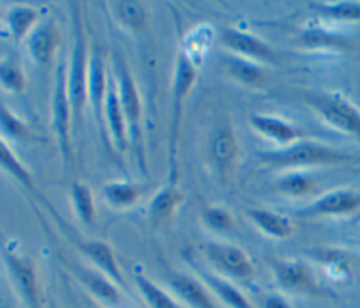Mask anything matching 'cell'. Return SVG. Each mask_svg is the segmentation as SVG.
<instances>
[{
  "label": "cell",
  "instance_id": "1",
  "mask_svg": "<svg viewBox=\"0 0 360 308\" xmlns=\"http://www.w3.org/2000/svg\"><path fill=\"white\" fill-rule=\"evenodd\" d=\"M260 162L276 169L311 166H360V156L318 141H297L285 148L257 153Z\"/></svg>",
  "mask_w": 360,
  "mask_h": 308
},
{
  "label": "cell",
  "instance_id": "2",
  "mask_svg": "<svg viewBox=\"0 0 360 308\" xmlns=\"http://www.w3.org/2000/svg\"><path fill=\"white\" fill-rule=\"evenodd\" d=\"M197 79V66L180 51L176 59L172 94V117L169 127V181L177 180V145L184 100Z\"/></svg>",
  "mask_w": 360,
  "mask_h": 308
},
{
  "label": "cell",
  "instance_id": "3",
  "mask_svg": "<svg viewBox=\"0 0 360 308\" xmlns=\"http://www.w3.org/2000/svg\"><path fill=\"white\" fill-rule=\"evenodd\" d=\"M73 17V49L70 68L68 75V90L72 103L73 122L82 121L83 108L87 98V77H89V56L84 30L80 18V11L76 4L72 6Z\"/></svg>",
  "mask_w": 360,
  "mask_h": 308
},
{
  "label": "cell",
  "instance_id": "4",
  "mask_svg": "<svg viewBox=\"0 0 360 308\" xmlns=\"http://www.w3.org/2000/svg\"><path fill=\"white\" fill-rule=\"evenodd\" d=\"M305 101L329 127L360 142V110L346 97L338 93H314Z\"/></svg>",
  "mask_w": 360,
  "mask_h": 308
},
{
  "label": "cell",
  "instance_id": "5",
  "mask_svg": "<svg viewBox=\"0 0 360 308\" xmlns=\"http://www.w3.org/2000/svg\"><path fill=\"white\" fill-rule=\"evenodd\" d=\"M114 76L117 82V89H118V96L120 101L122 105V111L127 120L128 125V135L129 141L135 148H139L142 152L139 143H141V114H142V107H141V97L138 93L136 83L125 63L121 55L114 56Z\"/></svg>",
  "mask_w": 360,
  "mask_h": 308
},
{
  "label": "cell",
  "instance_id": "6",
  "mask_svg": "<svg viewBox=\"0 0 360 308\" xmlns=\"http://www.w3.org/2000/svg\"><path fill=\"white\" fill-rule=\"evenodd\" d=\"M73 121L72 103L68 90V73L63 63L58 66L52 96V125L62 152L65 167L70 160V124Z\"/></svg>",
  "mask_w": 360,
  "mask_h": 308
},
{
  "label": "cell",
  "instance_id": "7",
  "mask_svg": "<svg viewBox=\"0 0 360 308\" xmlns=\"http://www.w3.org/2000/svg\"><path fill=\"white\" fill-rule=\"evenodd\" d=\"M360 211V191L353 188H335L318 197L308 205L295 211L300 218H321L350 215Z\"/></svg>",
  "mask_w": 360,
  "mask_h": 308
},
{
  "label": "cell",
  "instance_id": "8",
  "mask_svg": "<svg viewBox=\"0 0 360 308\" xmlns=\"http://www.w3.org/2000/svg\"><path fill=\"white\" fill-rule=\"evenodd\" d=\"M274 276L277 283L288 290L307 295L316 297H335V294L326 288H323L311 267L297 259L280 260L274 263Z\"/></svg>",
  "mask_w": 360,
  "mask_h": 308
},
{
  "label": "cell",
  "instance_id": "9",
  "mask_svg": "<svg viewBox=\"0 0 360 308\" xmlns=\"http://www.w3.org/2000/svg\"><path fill=\"white\" fill-rule=\"evenodd\" d=\"M3 257L8 274L22 298L25 308H41L37 274L31 260L8 249H4Z\"/></svg>",
  "mask_w": 360,
  "mask_h": 308
},
{
  "label": "cell",
  "instance_id": "10",
  "mask_svg": "<svg viewBox=\"0 0 360 308\" xmlns=\"http://www.w3.org/2000/svg\"><path fill=\"white\" fill-rule=\"evenodd\" d=\"M207 259L222 273L236 280H248L253 274V264L249 256L238 246L208 242L204 245Z\"/></svg>",
  "mask_w": 360,
  "mask_h": 308
},
{
  "label": "cell",
  "instance_id": "11",
  "mask_svg": "<svg viewBox=\"0 0 360 308\" xmlns=\"http://www.w3.org/2000/svg\"><path fill=\"white\" fill-rule=\"evenodd\" d=\"M104 124L117 149L124 150L128 145L129 135H128V125H127V120L120 101L112 68L108 69V86H107V94L104 101Z\"/></svg>",
  "mask_w": 360,
  "mask_h": 308
},
{
  "label": "cell",
  "instance_id": "12",
  "mask_svg": "<svg viewBox=\"0 0 360 308\" xmlns=\"http://www.w3.org/2000/svg\"><path fill=\"white\" fill-rule=\"evenodd\" d=\"M108 69L110 68L105 66L103 52L98 48H94L89 58L87 98L98 125L104 122V101L108 86Z\"/></svg>",
  "mask_w": 360,
  "mask_h": 308
},
{
  "label": "cell",
  "instance_id": "13",
  "mask_svg": "<svg viewBox=\"0 0 360 308\" xmlns=\"http://www.w3.org/2000/svg\"><path fill=\"white\" fill-rule=\"evenodd\" d=\"M221 39L224 45L232 51L236 56H242L246 59H257V60H273L274 53L271 48L259 39L257 37L235 30L226 28L221 32Z\"/></svg>",
  "mask_w": 360,
  "mask_h": 308
},
{
  "label": "cell",
  "instance_id": "14",
  "mask_svg": "<svg viewBox=\"0 0 360 308\" xmlns=\"http://www.w3.org/2000/svg\"><path fill=\"white\" fill-rule=\"evenodd\" d=\"M59 42V32L52 20L38 24L28 35L27 48L34 62L38 65H49Z\"/></svg>",
  "mask_w": 360,
  "mask_h": 308
},
{
  "label": "cell",
  "instance_id": "15",
  "mask_svg": "<svg viewBox=\"0 0 360 308\" xmlns=\"http://www.w3.org/2000/svg\"><path fill=\"white\" fill-rule=\"evenodd\" d=\"M169 284L172 290L190 307L193 308H215L212 297L207 288L194 277L173 273L169 277Z\"/></svg>",
  "mask_w": 360,
  "mask_h": 308
},
{
  "label": "cell",
  "instance_id": "16",
  "mask_svg": "<svg viewBox=\"0 0 360 308\" xmlns=\"http://www.w3.org/2000/svg\"><path fill=\"white\" fill-rule=\"evenodd\" d=\"M250 125L264 135L266 138L281 143V145H291L298 141L300 138V131L290 124L288 121L273 117V115H260V114H253L249 118Z\"/></svg>",
  "mask_w": 360,
  "mask_h": 308
},
{
  "label": "cell",
  "instance_id": "17",
  "mask_svg": "<svg viewBox=\"0 0 360 308\" xmlns=\"http://www.w3.org/2000/svg\"><path fill=\"white\" fill-rule=\"evenodd\" d=\"M79 248L97 266V269L101 273H104L118 285H122L124 288H127V284L124 281V277L115 260L114 252L107 243L101 240H89V242L79 243Z\"/></svg>",
  "mask_w": 360,
  "mask_h": 308
},
{
  "label": "cell",
  "instance_id": "18",
  "mask_svg": "<svg viewBox=\"0 0 360 308\" xmlns=\"http://www.w3.org/2000/svg\"><path fill=\"white\" fill-rule=\"evenodd\" d=\"M246 214L252 222L267 236L274 239H287L292 233V225L290 219L281 214L263 208H249L246 210Z\"/></svg>",
  "mask_w": 360,
  "mask_h": 308
},
{
  "label": "cell",
  "instance_id": "19",
  "mask_svg": "<svg viewBox=\"0 0 360 308\" xmlns=\"http://www.w3.org/2000/svg\"><path fill=\"white\" fill-rule=\"evenodd\" d=\"M180 200L181 195L176 188V183L167 180V183L152 197L149 203L148 214L150 219H153L155 222H160L169 218Z\"/></svg>",
  "mask_w": 360,
  "mask_h": 308
},
{
  "label": "cell",
  "instance_id": "20",
  "mask_svg": "<svg viewBox=\"0 0 360 308\" xmlns=\"http://www.w3.org/2000/svg\"><path fill=\"white\" fill-rule=\"evenodd\" d=\"M38 10L30 6H13L7 13V27L11 38L20 42L27 34L32 32V27L38 21Z\"/></svg>",
  "mask_w": 360,
  "mask_h": 308
},
{
  "label": "cell",
  "instance_id": "21",
  "mask_svg": "<svg viewBox=\"0 0 360 308\" xmlns=\"http://www.w3.org/2000/svg\"><path fill=\"white\" fill-rule=\"evenodd\" d=\"M82 281L87 285V288L100 300L108 302V304H118L120 302V293L114 281L107 277L100 270H89L83 269L80 270Z\"/></svg>",
  "mask_w": 360,
  "mask_h": 308
},
{
  "label": "cell",
  "instance_id": "22",
  "mask_svg": "<svg viewBox=\"0 0 360 308\" xmlns=\"http://www.w3.org/2000/svg\"><path fill=\"white\" fill-rule=\"evenodd\" d=\"M145 193V187L129 181H112L103 187V194L112 207L124 208L135 204Z\"/></svg>",
  "mask_w": 360,
  "mask_h": 308
},
{
  "label": "cell",
  "instance_id": "23",
  "mask_svg": "<svg viewBox=\"0 0 360 308\" xmlns=\"http://www.w3.org/2000/svg\"><path fill=\"white\" fill-rule=\"evenodd\" d=\"M204 281L207 285L231 308H256L252 305V302L236 288L232 285L229 281H226L222 277H218L215 274L210 273H201Z\"/></svg>",
  "mask_w": 360,
  "mask_h": 308
},
{
  "label": "cell",
  "instance_id": "24",
  "mask_svg": "<svg viewBox=\"0 0 360 308\" xmlns=\"http://www.w3.org/2000/svg\"><path fill=\"white\" fill-rule=\"evenodd\" d=\"M72 193V203L75 212L82 224L86 226H94L96 222V208L93 194L87 186L83 183L75 181L70 188Z\"/></svg>",
  "mask_w": 360,
  "mask_h": 308
},
{
  "label": "cell",
  "instance_id": "25",
  "mask_svg": "<svg viewBox=\"0 0 360 308\" xmlns=\"http://www.w3.org/2000/svg\"><path fill=\"white\" fill-rule=\"evenodd\" d=\"M135 284L143 297V300L149 304L150 308H180L177 302L159 285H156L150 278L143 274H136L134 277Z\"/></svg>",
  "mask_w": 360,
  "mask_h": 308
},
{
  "label": "cell",
  "instance_id": "26",
  "mask_svg": "<svg viewBox=\"0 0 360 308\" xmlns=\"http://www.w3.org/2000/svg\"><path fill=\"white\" fill-rule=\"evenodd\" d=\"M322 17L336 21H360V3L339 1V3H315L309 6Z\"/></svg>",
  "mask_w": 360,
  "mask_h": 308
},
{
  "label": "cell",
  "instance_id": "27",
  "mask_svg": "<svg viewBox=\"0 0 360 308\" xmlns=\"http://www.w3.org/2000/svg\"><path fill=\"white\" fill-rule=\"evenodd\" d=\"M211 39H212L211 30L205 25H200L198 28H195L193 32H190L187 35L186 42H184V48L181 49V52L195 66H198L200 62L202 60V58L205 56L207 51L210 49Z\"/></svg>",
  "mask_w": 360,
  "mask_h": 308
},
{
  "label": "cell",
  "instance_id": "28",
  "mask_svg": "<svg viewBox=\"0 0 360 308\" xmlns=\"http://www.w3.org/2000/svg\"><path fill=\"white\" fill-rule=\"evenodd\" d=\"M212 156L217 166L224 172L228 170L236 156V143L229 129L217 132L212 142Z\"/></svg>",
  "mask_w": 360,
  "mask_h": 308
},
{
  "label": "cell",
  "instance_id": "29",
  "mask_svg": "<svg viewBox=\"0 0 360 308\" xmlns=\"http://www.w3.org/2000/svg\"><path fill=\"white\" fill-rule=\"evenodd\" d=\"M225 65L231 75L245 84H257L263 80L264 73L260 66L253 63L250 59L242 56H229Z\"/></svg>",
  "mask_w": 360,
  "mask_h": 308
},
{
  "label": "cell",
  "instance_id": "30",
  "mask_svg": "<svg viewBox=\"0 0 360 308\" xmlns=\"http://www.w3.org/2000/svg\"><path fill=\"white\" fill-rule=\"evenodd\" d=\"M277 188L284 194L301 197L315 188V179L307 172H291L278 179Z\"/></svg>",
  "mask_w": 360,
  "mask_h": 308
},
{
  "label": "cell",
  "instance_id": "31",
  "mask_svg": "<svg viewBox=\"0 0 360 308\" xmlns=\"http://www.w3.org/2000/svg\"><path fill=\"white\" fill-rule=\"evenodd\" d=\"M302 42L309 48H342L346 45V39L339 34L328 31L321 27H309L302 35Z\"/></svg>",
  "mask_w": 360,
  "mask_h": 308
},
{
  "label": "cell",
  "instance_id": "32",
  "mask_svg": "<svg viewBox=\"0 0 360 308\" xmlns=\"http://www.w3.org/2000/svg\"><path fill=\"white\" fill-rule=\"evenodd\" d=\"M114 10L118 20L131 30H139L146 23V10L138 1H120Z\"/></svg>",
  "mask_w": 360,
  "mask_h": 308
},
{
  "label": "cell",
  "instance_id": "33",
  "mask_svg": "<svg viewBox=\"0 0 360 308\" xmlns=\"http://www.w3.org/2000/svg\"><path fill=\"white\" fill-rule=\"evenodd\" d=\"M1 165L3 167L14 176V179H17L22 186L28 187V188H34L32 184V177L28 173V170L22 166V163L18 160V158L15 156V153L8 148V145L6 143L4 139H1Z\"/></svg>",
  "mask_w": 360,
  "mask_h": 308
},
{
  "label": "cell",
  "instance_id": "34",
  "mask_svg": "<svg viewBox=\"0 0 360 308\" xmlns=\"http://www.w3.org/2000/svg\"><path fill=\"white\" fill-rule=\"evenodd\" d=\"M0 79L3 87L13 93H21L25 86V77L21 68L13 60H3L0 66Z\"/></svg>",
  "mask_w": 360,
  "mask_h": 308
},
{
  "label": "cell",
  "instance_id": "35",
  "mask_svg": "<svg viewBox=\"0 0 360 308\" xmlns=\"http://www.w3.org/2000/svg\"><path fill=\"white\" fill-rule=\"evenodd\" d=\"M0 115H1V131L4 135L11 136L13 139L28 138L30 131L27 124H24L20 118H17L14 113L6 107V104H1Z\"/></svg>",
  "mask_w": 360,
  "mask_h": 308
},
{
  "label": "cell",
  "instance_id": "36",
  "mask_svg": "<svg viewBox=\"0 0 360 308\" xmlns=\"http://www.w3.org/2000/svg\"><path fill=\"white\" fill-rule=\"evenodd\" d=\"M202 218L205 224L219 232H228L233 226V221L231 214L221 207H210L202 212Z\"/></svg>",
  "mask_w": 360,
  "mask_h": 308
},
{
  "label": "cell",
  "instance_id": "37",
  "mask_svg": "<svg viewBox=\"0 0 360 308\" xmlns=\"http://www.w3.org/2000/svg\"><path fill=\"white\" fill-rule=\"evenodd\" d=\"M262 308H292V307L283 295L269 294L263 298Z\"/></svg>",
  "mask_w": 360,
  "mask_h": 308
},
{
  "label": "cell",
  "instance_id": "38",
  "mask_svg": "<svg viewBox=\"0 0 360 308\" xmlns=\"http://www.w3.org/2000/svg\"><path fill=\"white\" fill-rule=\"evenodd\" d=\"M1 308H8V307H7V305H6V304H4V305H3V307H1Z\"/></svg>",
  "mask_w": 360,
  "mask_h": 308
},
{
  "label": "cell",
  "instance_id": "39",
  "mask_svg": "<svg viewBox=\"0 0 360 308\" xmlns=\"http://www.w3.org/2000/svg\"><path fill=\"white\" fill-rule=\"evenodd\" d=\"M357 219H360V217H359V218H357Z\"/></svg>",
  "mask_w": 360,
  "mask_h": 308
}]
</instances>
